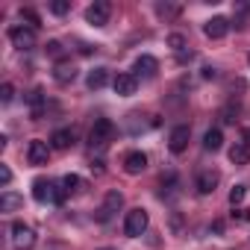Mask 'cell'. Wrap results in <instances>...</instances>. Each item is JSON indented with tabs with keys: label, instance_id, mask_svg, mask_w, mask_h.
<instances>
[{
	"label": "cell",
	"instance_id": "cell-1",
	"mask_svg": "<svg viewBox=\"0 0 250 250\" xmlns=\"http://www.w3.org/2000/svg\"><path fill=\"white\" fill-rule=\"evenodd\" d=\"M33 197L39 203H62L68 194L62 188V183H50V180H36L33 183Z\"/></svg>",
	"mask_w": 250,
	"mask_h": 250
},
{
	"label": "cell",
	"instance_id": "cell-2",
	"mask_svg": "<svg viewBox=\"0 0 250 250\" xmlns=\"http://www.w3.org/2000/svg\"><path fill=\"white\" fill-rule=\"evenodd\" d=\"M147 224H150V215L142 206H136V209L127 212V218H124V232H127L130 238H139V235L147 232Z\"/></svg>",
	"mask_w": 250,
	"mask_h": 250
},
{
	"label": "cell",
	"instance_id": "cell-3",
	"mask_svg": "<svg viewBox=\"0 0 250 250\" xmlns=\"http://www.w3.org/2000/svg\"><path fill=\"white\" fill-rule=\"evenodd\" d=\"M112 136H115V124L109 118H97L94 127H91V133H88V145L97 147V150H103L112 142Z\"/></svg>",
	"mask_w": 250,
	"mask_h": 250
},
{
	"label": "cell",
	"instance_id": "cell-4",
	"mask_svg": "<svg viewBox=\"0 0 250 250\" xmlns=\"http://www.w3.org/2000/svg\"><path fill=\"white\" fill-rule=\"evenodd\" d=\"M9 232H12V244H15V250H33V247H36V229H33L30 224L15 221Z\"/></svg>",
	"mask_w": 250,
	"mask_h": 250
},
{
	"label": "cell",
	"instance_id": "cell-5",
	"mask_svg": "<svg viewBox=\"0 0 250 250\" xmlns=\"http://www.w3.org/2000/svg\"><path fill=\"white\" fill-rule=\"evenodd\" d=\"M109 18H112V3L109 0H94V3L85 9V21L91 27H106Z\"/></svg>",
	"mask_w": 250,
	"mask_h": 250
},
{
	"label": "cell",
	"instance_id": "cell-6",
	"mask_svg": "<svg viewBox=\"0 0 250 250\" xmlns=\"http://www.w3.org/2000/svg\"><path fill=\"white\" fill-rule=\"evenodd\" d=\"M9 42H12V47H18V50H33V47H36V30L27 27V24H18V27L9 30Z\"/></svg>",
	"mask_w": 250,
	"mask_h": 250
},
{
	"label": "cell",
	"instance_id": "cell-7",
	"mask_svg": "<svg viewBox=\"0 0 250 250\" xmlns=\"http://www.w3.org/2000/svg\"><path fill=\"white\" fill-rule=\"evenodd\" d=\"M188 139H191V127L188 124H177V127L171 130V136H168V150L171 153H183L188 147Z\"/></svg>",
	"mask_w": 250,
	"mask_h": 250
},
{
	"label": "cell",
	"instance_id": "cell-8",
	"mask_svg": "<svg viewBox=\"0 0 250 250\" xmlns=\"http://www.w3.org/2000/svg\"><path fill=\"white\" fill-rule=\"evenodd\" d=\"M112 88H115L118 97H133L136 88H139V77H136V74H118V77L112 80Z\"/></svg>",
	"mask_w": 250,
	"mask_h": 250
},
{
	"label": "cell",
	"instance_id": "cell-9",
	"mask_svg": "<svg viewBox=\"0 0 250 250\" xmlns=\"http://www.w3.org/2000/svg\"><path fill=\"white\" fill-rule=\"evenodd\" d=\"M47 159H50V145L42 139H33L27 147V162L30 165H47Z\"/></svg>",
	"mask_w": 250,
	"mask_h": 250
},
{
	"label": "cell",
	"instance_id": "cell-10",
	"mask_svg": "<svg viewBox=\"0 0 250 250\" xmlns=\"http://www.w3.org/2000/svg\"><path fill=\"white\" fill-rule=\"evenodd\" d=\"M121 206H124V194H121V191H109V194H106V200H103V206L97 209V221H100V224H106V221L121 209Z\"/></svg>",
	"mask_w": 250,
	"mask_h": 250
},
{
	"label": "cell",
	"instance_id": "cell-11",
	"mask_svg": "<svg viewBox=\"0 0 250 250\" xmlns=\"http://www.w3.org/2000/svg\"><path fill=\"white\" fill-rule=\"evenodd\" d=\"M203 33H206V39H224L229 33V21L224 15H215V18H209L203 24Z\"/></svg>",
	"mask_w": 250,
	"mask_h": 250
},
{
	"label": "cell",
	"instance_id": "cell-12",
	"mask_svg": "<svg viewBox=\"0 0 250 250\" xmlns=\"http://www.w3.org/2000/svg\"><path fill=\"white\" fill-rule=\"evenodd\" d=\"M147 168V156L142 153V150H133V153H127V156H124V171H127V174H142Z\"/></svg>",
	"mask_w": 250,
	"mask_h": 250
},
{
	"label": "cell",
	"instance_id": "cell-13",
	"mask_svg": "<svg viewBox=\"0 0 250 250\" xmlns=\"http://www.w3.org/2000/svg\"><path fill=\"white\" fill-rule=\"evenodd\" d=\"M53 80L59 83V85H68V83H74L77 80V68H74V62H56V68H53Z\"/></svg>",
	"mask_w": 250,
	"mask_h": 250
},
{
	"label": "cell",
	"instance_id": "cell-14",
	"mask_svg": "<svg viewBox=\"0 0 250 250\" xmlns=\"http://www.w3.org/2000/svg\"><path fill=\"white\" fill-rule=\"evenodd\" d=\"M133 71H136V77H156V71H159V62L153 59V56H139L136 59V65H133Z\"/></svg>",
	"mask_w": 250,
	"mask_h": 250
},
{
	"label": "cell",
	"instance_id": "cell-15",
	"mask_svg": "<svg viewBox=\"0 0 250 250\" xmlns=\"http://www.w3.org/2000/svg\"><path fill=\"white\" fill-rule=\"evenodd\" d=\"M218 183H221V174L218 171H200L197 174V191L200 194H212Z\"/></svg>",
	"mask_w": 250,
	"mask_h": 250
},
{
	"label": "cell",
	"instance_id": "cell-16",
	"mask_svg": "<svg viewBox=\"0 0 250 250\" xmlns=\"http://www.w3.org/2000/svg\"><path fill=\"white\" fill-rule=\"evenodd\" d=\"M27 103H30V115L39 121V118L44 115V91H42V88H33V91L27 94Z\"/></svg>",
	"mask_w": 250,
	"mask_h": 250
},
{
	"label": "cell",
	"instance_id": "cell-17",
	"mask_svg": "<svg viewBox=\"0 0 250 250\" xmlns=\"http://www.w3.org/2000/svg\"><path fill=\"white\" fill-rule=\"evenodd\" d=\"M106 83H109V71H106V68H94V71H88V77H85V85H88L91 91H100Z\"/></svg>",
	"mask_w": 250,
	"mask_h": 250
},
{
	"label": "cell",
	"instance_id": "cell-18",
	"mask_svg": "<svg viewBox=\"0 0 250 250\" xmlns=\"http://www.w3.org/2000/svg\"><path fill=\"white\" fill-rule=\"evenodd\" d=\"M74 145V130H56L53 136H50V147H56V150H68Z\"/></svg>",
	"mask_w": 250,
	"mask_h": 250
},
{
	"label": "cell",
	"instance_id": "cell-19",
	"mask_svg": "<svg viewBox=\"0 0 250 250\" xmlns=\"http://www.w3.org/2000/svg\"><path fill=\"white\" fill-rule=\"evenodd\" d=\"M21 206H24L21 194H15V191H3V194H0V212H15Z\"/></svg>",
	"mask_w": 250,
	"mask_h": 250
},
{
	"label": "cell",
	"instance_id": "cell-20",
	"mask_svg": "<svg viewBox=\"0 0 250 250\" xmlns=\"http://www.w3.org/2000/svg\"><path fill=\"white\" fill-rule=\"evenodd\" d=\"M229 162H232V165H247V162H250V147L241 145V142H235V145L229 147Z\"/></svg>",
	"mask_w": 250,
	"mask_h": 250
},
{
	"label": "cell",
	"instance_id": "cell-21",
	"mask_svg": "<svg viewBox=\"0 0 250 250\" xmlns=\"http://www.w3.org/2000/svg\"><path fill=\"white\" fill-rule=\"evenodd\" d=\"M221 145H224V133L218 130V127H212V130H206V136H203V147L206 150H221Z\"/></svg>",
	"mask_w": 250,
	"mask_h": 250
},
{
	"label": "cell",
	"instance_id": "cell-22",
	"mask_svg": "<svg viewBox=\"0 0 250 250\" xmlns=\"http://www.w3.org/2000/svg\"><path fill=\"white\" fill-rule=\"evenodd\" d=\"M62 188H65V194H80V191H85V180L77 174H68V177H62Z\"/></svg>",
	"mask_w": 250,
	"mask_h": 250
},
{
	"label": "cell",
	"instance_id": "cell-23",
	"mask_svg": "<svg viewBox=\"0 0 250 250\" xmlns=\"http://www.w3.org/2000/svg\"><path fill=\"white\" fill-rule=\"evenodd\" d=\"M44 50H47V56H50V59L65 62V47H62V42H47V44H44Z\"/></svg>",
	"mask_w": 250,
	"mask_h": 250
},
{
	"label": "cell",
	"instance_id": "cell-24",
	"mask_svg": "<svg viewBox=\"0 0 250 250\" xmlns=\"http://www.w3.org/2000/svg\"><path fill=\"white\" fill-rule=\"evenodd\" d=\"M21 21H27V27H33V30L42 27V18H39V12H33V9H21Z\"/></svg>",
	"mask_w": 250,
	"mask_h": 250
},
{
	"label": "cell",
	"instance_id": "cell-25",
	"mask_svg": "<svg viewBox=\"0 0 250 250\" xmlns=\"http://www.w3.org/2000/svg\"><path fill=\"white\" fill-rule=\"evenodd\" d=\"M168 44H171V50H177V53L186 50V39H183L180 33H171V36H168Z\"/></svg>",
	"mask_w": 250,
	"mask_h": 250
},
{
	"label": "cell",
	"instance_id": "cell-26",
	"mask_svg": "<svg viewBox=\"0 0 250 250\" xmlns=\"http://www.w3.org/2000/svg\"><path fill=\"white\" fill-rule=\"evenodd\" d=\"M244 194H247V186H235V188L229 191V203H232V209L244 200Z\"/></svg>",
	"mask_w": 250,
	"mask_h": 250
},
{
	"label": "cell",
	"instance_id": "cell-27",
	"mask_svg": "<svg viewBox=\"0 0 250 250\" xmlns=\"http://www.w3.org/2000/svg\"><path fill=\"white\" fill-rule=\"evenodd\" d=\"M47 9H50L53 15H65V12L71 9V3H68V0H53V3H50Z\"/></svg>",
	"mask_w": 250,
	"mask_h": 250
},
{
	"label": "cell",
	"instance_id": "cell-28",
	"mask_svg": "<svg viewBox=\"0 0 250 250\" xmlns=\"http://www.w3.org/2000/svg\"><path fill=\"white\" fill-rule=\"evenodd\" d=\"M12 97H15V85L3 83V88H0V103H12Z\"/></svg>",
	"mask_w": 250,
	"mask_h": 250
},
{
	"label": "cell",
	"instance_id": "cell-29",
	"mask_svg": "<svg viewBox=\"0 0 250 250\" xmlns=\"http://www.w3.org/2000/svg\"><path fill=\"white\" fill-rule=\"evenodd\" d=\"M12 183V171H9V165H0V186H9Z\"/></svg>",
	"mask_w": 250,
	"mask_h": 250
},
{
	"label": "cell",
	"instance_id": "cell-30",
	"mask_svg": "<svg viewBox=\"0 0 250 250\" xmlns=\"http://www.w3.org/2000/svg\"><path fill=\"white\" fill-rule=\"evenodd\" d=\"M232 221H241V224H244V221H250V212L235 206V209H232Z\"/></svg>",
	"mask_w": 250,
	"mask_h": 250
},
{
	"label": "cell",
	"instance_id": "cell-31",
	"mask_svg": "<svg viewBox=\"0 0 250 250\" xmlns=\"http://www.w3.org/2000/svg\"><path fill=\"white\" fill-rule=\"evenodd\" d=\"M171 229H174V232H180V229H183V218H180L177 212H171Z\"/></svg>",
	"mask_w": 250,
	"mask_h": 250
},
{
	"label": "cell",
	"instance_id": "cell-32",
	"mask_svg": "<svg viewBox=\"0 0 250 250\" xmlns=\"http://www.w3.org/2000/svg\"><path fill=\"white\" fill-rule=\"evenodd\" d=\"M191 56H194L191 50H183V53H177V62H180V65H186V62H191Z\"/></svg>",
	"mask_w": 250,
	"mask_h": 250
},
{
	"label": "cell",
	"instance_id": "cell-33",
	"mask_svg": "<svg viewBox=\"0 0 250 250\" xmlns=\"http://www.w3.org/2000/svg\"><path fill=\"white\" fill-rule=\"evenodd\" d=\"M215 77H218V71H215L212 65H206V68H203V80H215Z\"/></svg>",
	"mask_w": 250,
	"mask_h": 250
},
{
	"label": "cell",
	"instance_id": "cell-34",
	"mask_svg": "<svg viewBox=\"0 0 250 250\" xmlns=\"http://www.w3.org/2000/svg\"><path fill=\"white\" fill-rule=\"evenodd\" d=\"M91 171L94 174H103V159H91Z\"/></svg>",
	"mask_w": 250,
	"mask_h": 250
},
{
	"label": "cell",
	"instance_id": "cell-35",
	"mask_svg": "<svg viewBox=\"0 0 250 250\" xmlns=\"http://www.w3.org/2000/svg\"><path fill=\"white\" fill-rule=\"evenodd\" d=\"M212 232H215V235H221V232H224V224H221V221H215V224H212Z\"/></svg>",
	"mask_w": 250,
	"mask_h": 250
},
{
	"label": "cell",
	"instance_id": "cell-36",
	"mask_svg": "<svg viewBox=\"0 0 250 250\" xmlns=\"http://www.w3.org/2000/svg\"><path fill=\"white\" fill-rule=\"evenodd\" d=\"M241 145H247V147H250V127H247V130L241 133Z\"/></svg>",
	"mask_w": 250,
	"mask_h": 250
},
{
	"label": "cell",
	"instance_id": "cell-37",
	"mask_svg": "<svg viewBox=\"0 0 250 250\" xmlns=\"http://www.w3.org/2000/svg\"><path fill=\"white\" fill-rule=\"evenodd\" d=\"M103 250H115V247H103Z\"/></svg>",
	"mask_w": 250,
	"mask_h": 250
},
{
	"label": "cell",
	"instance_id": "cell-38",
	"mask_svg": "<svg viewBox=\"0 0 250 250\" xmlns=\"http://www.w3.org/2000/svg\"><path fill=\"white\" fill-rule=\"evenodd\" d=\"M247 62H250V56H247Z\"/></svg>",
	"mask_w": 250,
	"mask_h": 250
}]
</instances>
